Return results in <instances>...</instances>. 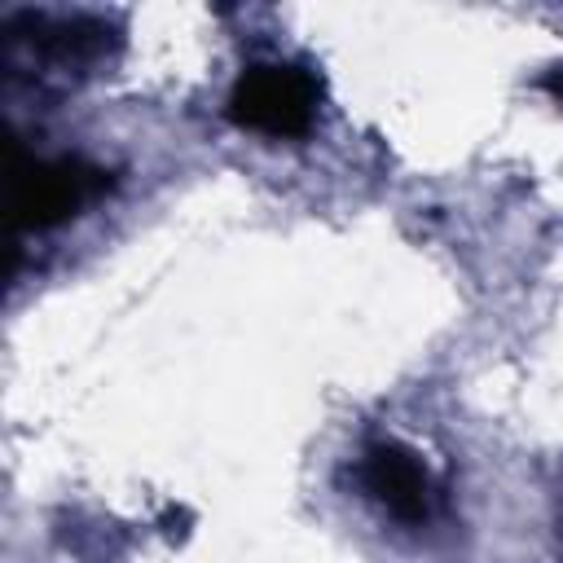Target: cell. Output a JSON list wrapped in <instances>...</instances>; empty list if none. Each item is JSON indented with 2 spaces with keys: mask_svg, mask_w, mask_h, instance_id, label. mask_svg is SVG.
<instances>
[{
  "mask_svg": "<svg viewBox=\"0 0 563 563\" xmlns=\"http://www.w3.org/2000/svg\"><path fill=\"white\" fill-rule=\"evenodd\" d=\"M361 488L405 528H422L440 510V484L427 462L400 440H369L361 449Z\"/></svg>",
  "mask_w": 563,
  "mask_h": 563,
  "instance_id": "cell-4",
  "label": "cell"
},
{
  "mask_svg": "<svg viewBox=\"0 0 563 563\" xmlns=\"http://www.w3.org/2000/svg\"><path fill=\"white\" fill-rule=\"evenodd\" d=\"M541 88H545L554 101H563V66H550V70L541 75Z\"/></svg>",
  "mask_w": 563,
  "mask_h": 563,
  "instance_id": "cell-5",
  "label": "cell"
},
{
  "mask_svg": "<svg viewBox=\"0 0 563 563\" xmlns=\"http://www.w3.org/2000/svg\"><path fill=\"white\" fill-rule=\"evenodd\" d=\"M4 35L9 53H31L57 70L101 66L119 53V26L92 13H13Z\"/></svg>",
  "mask_w": 563,
  "mask_h": 563,
  "instance_id": "cell-3",
  "label": "cell"
},
{
  "mask_svg": "<svg viewBox=\"0 0 563 563\" xmlns=\"http://www.w3.org/2000/svg\"><path fill=\"white\" fill-rule=\"evenodd\" d=\"M110 189H114V176L101 163L84 158V154L18 158L13 163V220H18V233L57 229V224L84 216Z\"/></svg>",
  "mask_w": 563,
  "mask_h": 563,
  "instance_id": "cell-2",
  "label": "cell"
},
{
  "mask_svg": "<svg viewBox=\"0 0 563 563\" xmlns=\"http://www.w3.org/2000/svg\"><path fill=\"white\" fill-rule=\"evenodd\" d=\"M224 114L242 132L303 141L321 114V79L303 62H255L233 79Z\"/></svg>",
  "mask_w": 563,
  "mask_h": 563,
  "instance_id": "cell-1",
  "label": "cell"
}]
</instances>
